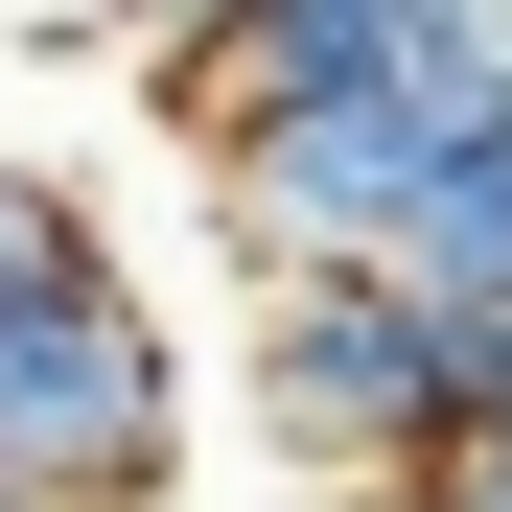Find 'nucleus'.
Wrapping results in <instances>:
<instances>
[{"label": "nucleus", "instance_id": "nucleus-1", "mask_svg": "<svg viewBox=\"0 0 512 512\" xmlns=\"http://www.w3.org/2000/svg\"><path fill=\"white\" fill-rule=\"evenodd\" d=\"M0 489H70V512H117L163 489V350H140V303L117 280H47V303H0Z\"/></svg>", "mask_w": 512, "mask_h": 512}]
</instances>
